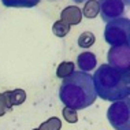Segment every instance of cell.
I'll list each match as a JSON object with an SVG mask.
<instances>
[{"instance_id": "6da1fadb", "label": "cell", "mask_w": 130, "mask_h": 130, "mask_svg": "<svg viewBox=\"0 0 130 130\" xmlns=\"http://www.w3.org/2000/svg\"><path fill=\"white\" fill-rule=\"evenodd\" d=\"M97 94L93 86L92 75L86 71H73L64 77L60 89L59 99L66 107L73 110H84L92 105Z\"/></svg>"}, {"instance_id": "7a4b0ae2", "label": "cell", "mask_w": 130, "mask_h": 130, "mask_svg": "<svg viewBox=\"0 0 130 130\" xmlns=\"http://www.w3.org/2000/svg\"><path fill=\"white\" fill-rule=\"evenodd\" d=\"M96 94L108 101H118L130 94L129 70H118L110 64H101L92 77Z\"/></svg>"}, {"instance_id": "3957f363", "label": "cell", "mask_w": 130, "mask_h": 130, "mask_svg": "<svg viewBox=\"0 0 130 130\" xmlns=\"http://www.w3.org/2000/svg\"><path fill=\"white\" fill-rule=\"evenodd\" d=\"M104 38L111 47L129 45L130 43V21L129 18H117L107 22Z\"/></svg>"}, {"instance_id": "277c9868", "label": "cell", "mask_w": 130, "mask_h": 130, "mask_svg": "<svg viewBox=\"0 0 130 130\" xmlns=\"http://www.w3.org/2000/svg\"><path fill=\"white\" fill-rule=\"evenodd\" d=\"M107 118L110 125L117 130H130V100L126 97L123 100L112 101L107 111Z\"/></svg>"}, {"instance_id": "5b68a950", "label": "cell", "mask_w": 130, "mask_h": 130, "mask_svg": "<svg viewBox=\"0 0 130 130\" xmlns=\"http://www.w3.org/2000/svg\"><path fill=\"white\" fill-rule=\"evenodd\" d=\"M100 6V15L104 22L121 18L125 12V7H129L130 0H97Z\"/></svg>"}, {"instance_id": "8992f818", "label": "cell", "mask_w": 130, "mask_h": 130, "mask_svg": "<svg viewBox=\"0 0 130 130\" xmlns=\"http://www.w3.org/2000/svg\"><path fill=\"white\" fill-rule=\"evenodd\" d=\"M130 47L129 45H119L111 47L107 54L108 64L118 70H129L130 63Z\"/></svg>"}, {"instance_id": "52a82bcc", "label": "cell", "mask_w": 130, "mask_h": 130, "mask_svg": "<svg viewBox=\"0 0 130 130\" xmlns=\"http://www.w3.org/2000/svg\"><path fill=\"white\" fill-rule=\"evenodd\" d=\"M60 18H62L63 22L69 23L70 26L78 25L81 22V19H82V12H81V10L77 6H70V7H66L62 11Z\"/></svg>"}, {"instance_id": "ba28073f", "label": "cell", "mask_w": 130, "mask_h": 130, "mask_svg": "<svg viewBox=\"0 0 130 130\" xmlns=\"http://www.w3.org/2000/svg\"><path fill=\"white\" fill-rule=\"evenodd\" d=\"M77 63H78V67L81 71H89V70H93L96 67L97 59L92 52H84V54L78 55Z\"/></svg>"}, {"instance_id": "9c48e42d", "label": "cell", "mask_w": 130, "mask_h": 130, "mask_svg": "<svg viewBox=\"0 0 130 130\" xmlns=\"http://www.w3.org/2000/svg\"><path fill=\"white\" fill-rule=\"evenodd\" d=\"M6 7H17V8H31L37 6L40 0H2Z\"/></svg>"}, {"instance_id": "30bf717a", "label": "cell", "mask_w": 130, "mask_h": 130, "mask_svg": "<svg viewBox=\"0 0 130 130\" xmlns=\"http://www.w3.org/2000/svg\"><path fill=\"white\" fill-rule=\"evenodd\" d=\"M100 12V6L97 0H88L84 6V15L86 18H96L97 14Z\"/></svg>"}, {"instance_id": "8fae6325", "label": "cell", "mask_w": 130, "mask_h": 130, "mask_svg": "<svg viewBox=\"0 0 130 130\" xmlns=\"http://www.w3.org/2000/svg\"><path fill=\"white\" fill-rule=\"evenodd\" d=\"M74 71V63L73 62H62L56 69V75L59 78H64Z\"/></svg>"}, {"instance_id": "7c38bea8", "label": "cell", "mask_w": 130, "mask_h": 130, "mask_svg": "<svg viewBox=\"0 0 130 130\" xmlns=\"http://www.w3.org/2000/svg\"><path fill=\"white\" fill-rule=\"evenodd\" d=\"M70 26L69 23H66V22H63V21H58V22H55L54 23V26H52V31H54V34L55 36H58V37H64L66 34L70 31Z\"/></svg>"}, {"instance_id": "4fadbf2b", "label": "cell", "mask_w": 130, "mask_h": 130, "mask_svg": "<svg viewBox=\"0 0 130 130\" xmlns=\"http://www.w3.org/2000/svg\"><path fill=\"white\" fill-rule=\"evenodd\" d=\"M8 96H10V101H11L12 105H19L26 100V92L22 89L11 90V92H8Z\"/></svg>"}, {"instance_id": "5bb4252c", "label": "cell", "mask_w": 130, "mask_h": 130, "mask_svg": "<svg viewBox=\"0 0 130 130\" xmlns=\"http://www.w3.org/2000/svg\"><path fill=\"white\" fill-rule=\"evenodd\" d=\"M60 127H62L60 119L56 117H52L48 121H45L44 123H41V126L38 129H34V130H60Z\"/></svg>"}, {"instance_id": "9a60e30c", "label": "cell", "mask_w": 130, "mask_h": 130, "mask_svg": "<svg viewBox=\"0 0 130 130\" xmlns=\"http://www.w3.org/2000/svg\"><path fill=\"white\" fill-rule=\"evenodd\" d=\"M94 34L90 33V31H85V33H82L81 36L78 37V45L82 48H89L92 47L94 44Z\"/></svg>"}, {"instance_id": "2e32d148", "label": "cell", "mask_w": 130, "mask_h": 130, "mask_svg": "<svg viewBox=\"0 0 130 130\" xmlns=\"http://www.w3.org/2000/svg\"><path fill=\"white\" fill-rule=\"evenodd\" d=\"M11 107H12V104H11V101H10L8 92L0 93V117H3Z\"/></svg>"}, {"instance_id": "e0dca14e", "label": "cell", "mask_w": 130, "mask_h": 130, "mask_svg": "<svg viewBox=\"0 0 130 130\" xmlns=\"http://www.w3.org/2000/svg\"><path fill=\"white\" fill-rule=\"evenodd\" d=\"M63 118L69 122V123H75L78 121V115H77V110L64 107L63 108Z\"/></svg>"}, {"instance_id": "ac0fdd59", "label": "cell", "mask_w": 130, "mask_h": 130, "mask_svg": "<svg viewBox=\"0 0 130 130\" xmlns=\"http://www.w3.org/2000/svg\"><path fill=\"white\" fill-rule=\"evenodd\" d=\"M73 2H75V3H82V2H85V0H73Z\"/></svg>"}]
</instances>
